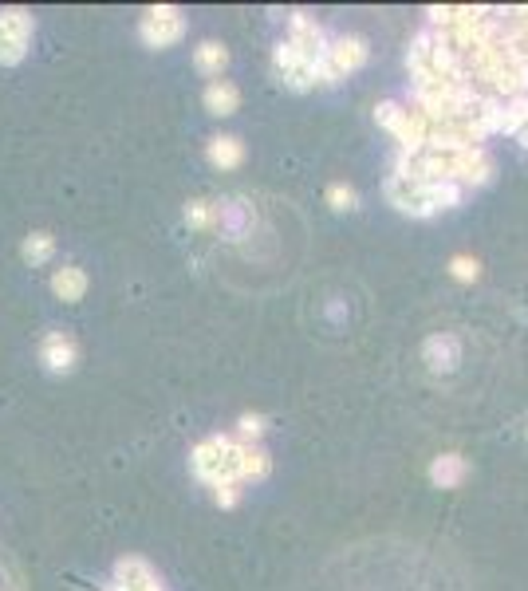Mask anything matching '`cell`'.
I'll return each instance as SVG.
<instances>
[{"mask_svg":"<svg viewBox=\"0 0 528 591\" xmlns=\"http://www.w3.org/2000/svg\"><path fill=\"white\" fill-rule=\"evenodd\" d=\"M387 197L394 209L411 213V217H430L438 209H453L462 201L458 182H422L414 174H394L387 182Z\"/></svg>","mask_w":528,"mask_h":591,"instance_id":"cell-1","label":"cell"},{"mask_svg":"<svg viewBox=\"0 0 528 591\" xmlns=\"http://www.w3.org/2000/svg\"><path fill=\"white\" fill-rule=\"evenodd\" d=\"M237 446L233 437H225V434H209V437H201V442L194 446V454H189V461H194V473L206 485H225V481H237ZM241 485V481H237Z\"/></svg>","mask_w":528,"mask_h":591,"instance_id":"cell-2","label":"cell"},{"mask_svg":"<svg viewBox=\"0 0 528 591\" xmlns=\"http://www.w3.org/2000/svg\"><path fill=\"white\" fill-rule=\"evenodd\" d=\"M375 118L382 126L391 130L394 138H399V146H402V158H399V165L402 162H411L418 150H426V130H430V118L418 111H406V106H399V103H382L379 111H375Z\"/></svg>","mask_w":528,"mask_h":591,"instance_id":"cell-3","label":"cell"},{"mask_svg":"<svg viewBox=\"0 0 528 591\" xmlns=\"http://www.w3.org/2000/svg\"><path fill=\"white\" fill-rule=\"evenodd\" d=\"M32 44V16L24 8L0 12V64H20Z\"/></svg>","mask_w":528,"mask_h":591,"instance_id":"cell-4","label":"cell"},{"mask_svg":"<svg viewBox=\"0 0 528 591\" xmlns=\"http://www.w3.org/2000/svg\"><path fill=\"white\" fill-rule=\"evenodd\" d=\"M142 40H147L150 47H170L186 35V16L170 5H158V8H147V16H142L138 24Z\"/></svg>","mask_w":528,"mask_h":591,"instance_id":"cell-5","label":"cell"},{"mask_svg":"<svg viewBox=\"0 0 528 591\" xmlns=\"http://www.w3.org/2000/svg\"><path fill=\"white\" fill-rule=\"evenodd\" d=\"M320 59H323V55H320ZM272 64H276V71H280V79L288 83V87H296V91H308L311 83H316V75H311L316 59H304V55H300L288 40H284V44H276Z\"/></svg>","mask_w":528,"mask_h":591,"instance_id":"cell-6","label":"cell"},{"mask_svg":"<svg viewBox=\"0 0 528 591\" xmlns=\"http://www.w3.org/2000/svg\"><path fill=\"white\" fill-rule=\"evenodd\" d=\"M40 359L52 375H67V371H76V363H79V347L67 331H47L40 339Z\"/></svg>","mask_w":528,"mask_h":591,"instance_id":"cell-7","label":"cell"},{"mask_svg":"<svg viewBox=\"0 0 528 591\" xmlns=\"http://www.w3.org/2000/svg\"><path fill=\"white\" fill-rule=\"evenodd\" d=\"M489 174H493V162H489V154L482 146L450 154V182L482 185V182H489Z\"/></svg>","mask_w":528,"mask_h":591,"instance_id":"cell-8","label":"cell"},{"mask_svg":"<svg viewBox=\"0 0 528 591\" xmlns=\"http://www.w3.org/2000/svg\"><path fill=\"white\" fill-rule=\"evenodd\" d=\"M363 59H367V44L359 40V35H343V40H335L328 47V71H331V79L351 75L355 67H363Z\"/></svg>","mask_w":528,"mask_h":591,"instance_id":"cell-9","label":"cell"},{"mask_svg":"<svg viewBox=\"0 0 528 591\" xmlns=\"http://www.w3.org/2000/svg\"><path fill=\"white\" fill-rule=\"evenodd\" d=\"M288 44H292L304 59H320V55H328V44H323L320 24H316V20H308L304 12H296V16H292V35H288Z\"/></svg>","mask_w":528,"mask_h":591,"instance_id":"cell-10","label":"cell"},{"mask_svg":"<svg viewBox=\"0 0 528 591\" xmlns=\"http://www.w3.org/2000/svg\"><path fill=\"white\" fill-rule=\"evenodd\" d=\"M115 584L127 587V591H142V587H162L158 576H154V567L147 560H138V556H123V560L115 564Z\"/></svg>","mask_w":528,"mask_h":591,"instance_id":"cell-11","label":"cell"},{"mask_svg":"<svg viewBox=\"0 0 528 591\" xmlns=\"http://www.w3.org/2000/svg\"><path fill=\"white\" fill-rule=\"evenodd\" d=\"M465 473H470V466H465L462 454H442V457H434V466H430V481H434L438 489H458L465 481Z\"/></svg>","mask_w":528,"mask_h":591,"instance_id":"cell-12","label":"cell"},{"mask_svg":"<svg viewBox=\"0 0 528 591\" xmlns=\"http://www.w3.org/2000/svg\"><path fill=\"white\" fill-rule=\"evenodd\" d=\"M209 162L218 165V170H237V165L245 162V146H241V138H233V135H218V138H209Z\"/></svg>","mask_w":528,"mask_h":591,"instance_id":"cell-13","label":"cell"},{"mask_svg":"<svg viewBox=\"0 0 528 591\" xmlns=\"http://www.w3.org/2000/svg\"><path fill=\"white\" fill-rule=\"evenodd\" d=\"M52 292L59 296V300H67V304L83 300V292H87V272L76 268V265L56 268V276H52Z\"/></svg>","mask_w":528,"mask_h":591,"instance_id":"cell-14","label":"cell"},{"mask_svg":"<svg viewBox=\"0 0 528 591\" xmlns=\"http://www.w3.org/2000/svg\"><path fill=\"white\" fill-rule=\"evenodd\" d=\"M206 106H209V115H233L241 106V91L229 79H213L206 87Z\"/></svg>","mask_w":528,"mask_h":591,"instance_id":"cell-15","label":"cell"},{"mask_svg":"<svg viewBox=\"0 0 528 591\" xmlns=\"http://www.w3.org/2000/svg\"><path fill=\"white\" fill-rule=\"evenodd\" d=\"M269 454L260 446H241L237 449V481H249V477H264L269 473Z\"/></svg>","mask_w":528,"mask_h":591,"instance_id":"cell-16","label":"cell"},{"mask_svg":"<svg viewBox=\"0 0 528 591\" xmlns=\"http://www.w3.org/2000/svg\"><path fill=\"white\" fill-rule=\"evenodd\" d=\"M52 253H56V236L52 233H28V236H24V245H20V256L28 260L32 268L47 265V260H52Z\"/></svg>","mask_w":528,"mask_h":591,"instance_id":"cell-17","label":"cell"},{"mask_svg":"<svg viewBox=\"0 0 528 591\" xmlns=\"http://www.w3.org/2000/svg\"><path fill=\"white\" fill-rule=\"evenodd\" d=\"M194 59H198V67L206 71V75H221L225 64H229V52H225L221 44H213V40H209V44H201V47H198V55H194Z\"/></svg>","mask_w":528,"mask_h":591,"instance_id":"cell-18","label":"cell"},{"mask_svg":"<svg viewBox=\"0 0 528 591\" xmlns=\"http://www.w3.org/2000/svg\"><path fill=\"white\" fill-rule=\"evenodd\" d=\"M186 221L194 225V229H213V225H221V209L213 205V201H194V205L186 209Z\"/></svg>","mask_w":528,"mask_h":591,"instance_id":"cell-19","label":"cell"},{"mask_svg":"<svg viewBox=\"0 0 528 591\" xmlns=\"http://www.w3.org/2000/svg\"><path fill=\"white\" fill-rule=\"evenodd\" d=\"M328 201H331L335 213H351V209H359V194H355L351 185H343V182L328 185Z\"/></svg>","mask_w":528,"mask_h":591,"instance_id":"cell-20","label":"cell"},{"mask_svg":"<svg viewBox=\"0 0 528 591\" xmlns=\"http://www.w3.org/2000/svg\"><path fill=\"white\" fill-rule=\"evenodd\" d=\"M450 276L462 280V284H473L477 276H482V265H477L473 256H453L450 260Z\"/></svg>","mask_w":528,"mask_h":591,"instance_id":"cell-21","label":"cell"},{"mask_svg":"<svg viewBox=\"0 0 528 591\" xmlns=\"http://www.w3.org/2000/svg\"><path fill=\"white\" fill-rule=\"evenodd\" d=\"M237 426H241V437H260L264 434V418H260V414H245Z\"/></svg>","mask_w":528,"mask_h":591,"instance_id":"cell-22","label":"cell"},{"mask_svg":"<svg viewBox=\"0 0 528 591\" xmlns=\"http://www.w3.org/2000/svg\"><path fill=\"white\" fill-rule=\"evenodd\" d=\"M237 496H241V485L237 481H225V485H218V501L229 508V505H237Z\"/></svg>","mask_w":528,"mask_h":591,"instance_id":"cell-23","label":"cell"},{"mask_svg":"<svg viewBox=\"0 0 528 591\" xmlns=\"http://www.w3.org/2000/svg\"><path fill=\"white\" fill-rule=\"evenodd\" d=\"M517 138H521V142H524V146H528V123L521 126V135H517Z\"/></svg>","mask_w":528,"mask_h":591,"instance_id":"cell-24","label":"cell"}]
</instances>
